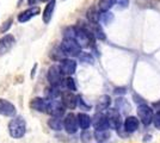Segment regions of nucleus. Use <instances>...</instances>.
<instances>
[{"mask_svg":"<svg viewBox=\"0 0 160 143\" xmlns=\"http://www.w3.org/2000/svg\"><path fill=\"white\" fill-rule=\"evenodd\" d=\"M8 132L12 138H22L27 132V123L23 117H14L8 123Z\"/></svg>","mask_w":160,"mask_h":143,"instance_id":"1","label":"nucleus"},{"mask_svg":"<svg viewBox=\"0 0 160 143\" xmlns=\"http://www.w3.org/2000/svg\"><path fill=\"white\" fill-rule=\"evenodd\" d=\"M74 41L80 45V48H88L93 44V35L90 32V30L84 26H74Z\"/></svg>","mask_w":160,"mask_h":143,"instance_id":"2","label":"nucleus"},{"mask_svg":"<svg viewBox=\"0 0 160 143\" xmlns=\"http://www.w3.org/2000/svg\"><path fill=\"white\" fill-rule=\"evenodd\" d=\"M61 50L62 53L66 56H79V54L81 53V48L80 45L74 41V40H69V38H65L62 43H61Z\"/></svg>","mask_w":160,"mask_h":143,"instance_id":"3","label":"nucleus"},{"mask_svg":"<svg viewBox=\"0 0 160 143\" xmlns=\"http://www.w3.org/2000/svg\"><path fill=\"white\" fill-rule=\"evenodd\" d=\"M48 100V105H47V112L46 113H49L50 116L53 117H61L63 113H65V106L61 102V100H58V99H47Z\"/></svg>","mask_w":160,"mask_h":143,"instance_id":"4","label":"nucleus"},{"mask_svg":"<svg viewBox=\"0 0 160 143\" xmlns=\"http://www.w3.org/2000/svg\"><path fill=\"white\" fill-rule=\"evenodd\" d=\"M47 78L50 86H53V87H60L62 85V81H63V78H62L59 66H52L48 70Z\"/></svg>","mask_w":160,"mask_h":143,"instance_id":"5","label":"nucleus"},{"mask_svg":"<svg viewBox=\"0 0 160 143\" xmlns=\"http://www.w3.org/2000/svg\"><path fill=\"white\" fill-rule=\"evenodd\" d=\"M138 116L143 125H149L153 121V110L149 106L142 104L138 107Z\"/></svg>","mask_w":160,"mask_h":143,"instance_id":"6","label":"nucleus"},{"mask_svg":"<svg viewBox=\"0 0 160 143\" xmlns=\"http://www.w3.org/2000/svg\"><path fill=\"white\" fill-rule=\"evenodd\" d=\"M61 102L63 104V106L66 109L74 110L78 105V97L74 94L73 92L67 91V92L61 93Z\"/></svg>","mask_w":160,"mask_h":143,"instance_id":"7","label":"nucleus"},{"mask_svg":"<svg viewBox=\"0 0 160 143\" xmlns=\"http://www.w3.org/2000/svg\"><path fill=\"white\" fill-rule=\"evenodd\" d=\"M59 68H60L62 75H72L77 70V62L71 59H63V60H61Z\"/></svg>","mask_w":160,"mask_h":143,"instance_id":"8","label":"nucleus"},{"mask_svg":"<svg viewBox=\"0 0 160 143\" xmlns=\"http://www.w3.org/2000/svg\"><path fill=\"white\" fill-rule=\"evenodd\" d=\"M63 128L68 134H75L78 131V121L74 113H68L63 121Z\"/></svg>","mask_w":160,"mask_h":143,"instance_id":"9","label":"nucleus"},{"mask_svg":"<svg viewBox=\"0 0 160 143\" xmlns=\"http://www.w3.org/2000/svg\"><path fill=\"white\" fill-rule=\"evenodd\" d=\"M41 8L38 6H32L28 8L25 11H23L22 13L18 14V21L19 23H27L30 19H32L33 17H36L37 14H40Z\"/></svg>","mask_w":160,"mask_h":143,"instance_id":"10","label":"nucleus"},{"mask_svg":"<svg viewBox=\"0 0 160 143\" xmlns=\"http://www.w3.org/2000/svg\"><path fill=\"white\" fill-rule=\"evenodd\" d=\"M14 37L12 35H5L2 38H0V55H5L10 51L14 45Z\"/></svg>","mask_w":160,"mask_h":143,"instance_id":"11","label":"nucleus"},{"mask_svg":"<svg viewBox=\"0 0 160 143\" xmlns=\"http://www.w3.org/2000/svg\"><path fill=\"white\" fill-rule=\"evenodd\" d=\"M0 115L5 117H13L16 115V107L12 102L6 99H0Z\"/></svg>","mask_w":160,"mask_h":143,"instance_id":"12","label":"nucleus"},{"mask_svg":"<svg viewBox=\"0 0 160 143\" xmlns=\"http://www.w3.org/2000/svg\"><path fill=\"white\" fill-rule=\"evenodd\" d=\"M109 121V125L111 128H115V129H120L121 126V115L118 113V111L115 109H110L108 111V115H105Z\"/></svg>","mask_w":160,"mask_h":143,"instance_id":"13","label":"nucleus"},{"mask_svg":"<svg viewBox=\"0 0 160 143\" xmlns=\"http://www.w3.org/2000/svg\"><path fill=\"white\" fill-rule=\"evenodd\" d=\"M93 126L96 130H108L110 128L109 125V121L105 115L103 113H97L93 118Z\"/></svg>","mask_w":160,"mask_h":143,"instance_id":"14","label":"nucleus"},{"mask_svg":"<svg viewBox=\"0 0 160 143\" xmlns=\"http://www.w3.org/2000/svg\"><path fill=\"white\" fill-rule=\"evenodd\" d=\"M47 105L48 100L43 98H33L30 102V107L38 112H47Z\"/></svg>","mask_w":160,"mask_h":143,"instance_id":"15","label":"nucleus"},{"mask_svg":"<svg viewBox=\"0 0 160 143\" xmlns=\"http://www.w3.org/2000/svg\"><path fill=\"white\" fill-rule=\"evenodd\" d=\"M124 129L127 132H134L139 129V119L136 117H127L124 121Z\"/></svg>","mask_w":160,"mask_h":143,"instance_id":"16","label":"nucleus"},{"mask_svg":"<svg viewBox=\"0 0 160 143\" xmlns=\"http://www.w3.org/2000/svg\"><path fill=\"white\" fill-rule=\"evenodd\" d=\"M77 121H78V126H80V129L82 130H87L92 124V118L86 113H79L77 116Z\"/></svg>","mask_w":160,"mask_h":143,"instance_id":"17","label":"nucleus"},{"mask_svg":"<svg viewBox=\"0 0 160 143\" xmlns=\"http://www.w3.org/2000/svg\"><path fill=\"white\" fill-rule=\"evenodd\" d=\"M55 0H50L49 2L47 4V6L44 8V11H43V21L48 24L49 21H52V17H53V12H54V8H55Z\"/></svg>","mask_w":160,"mask_h":143,"instance_id":"18","label":"nucleus"},{"mask_svg":"<svg viewBox=\"0 0 160 143\" xmlns=\"http://www.w3.org/2000/svg\"><path fill=\"white\" fill-rule=\"evenodd\" d=\"M90 32L93 35V37H96L99 41H104L105 40V34L103 31L102 26L99 25V23H94V24H90Z\"/></svg>","mask_w":160,"mask_h":143,"instance_id":"19","label":"nucleus"},{"mask_svg":"<svg viewBox=\"0 0 160 143\" xmlns=\"http://www.w3.org/2000/svg\"><path fill=\"white\" fill-rule=\"evenodd\" d=\"M110 104H111V99H110V97L109 95H102L99 98V100H98V104H97V110L98 111H104V110H108L109 109V106H110Z\"/></svg>","mask_w":160,"mask_h":143,"instance_id":"20","label":"nucleus"},{"mask_svg":"<svg viewBox=\"0 0 160 143\" xmlns=\"http://www.w3.org/2000/svg\"><path fill=\"white\" fill-rule=\"evenodd\" d=\"M48 125L50 126V129L55 130V131H60L63 126V123L60 119V117H53L48 121Z\"/></svg>","mask_w":160,"mask_h":143,"instance_id":"21","label":"nucleus"},{"mask_svg":"<svg viewBox=\"0 0 160 143\" xmlns=\"http://www.w3.org/2000/svg\"><path fill=\"white\" fill-rule=\"evenodd\" d=\"M115 5V0H99L98 8L100 12H107Z\"/></svg>","mask_w":160,"mask_h":143,"instance_id":"22","label":"nucleus"},{"mask_svg":"<svg viewBox=\"0 0 160 143\" xmlns=\"http://www.w3.org/2000/svg\"><path fill=\"white\" fill-rule=\"evenodd\" d=\"M98 19H99L103 24L109 25V24H111L113 21V14L111 13V12H109V11H107V12H100V13L98 14Z\"/></svg>","mask_w":160,"mask_h":143,"instance_id":"23","label":"nucleus"},{"mask_svg":"<svg viewBox=\"0 0 160 143\" xmlns=\"http://www.w3.org/2000/svg\"><path fill=\"white\" fill-rule=\"evenodd\" d=\"M94 137L98 142H104L110 137V132L108 130H96L94 131Z\"/></svg>","mask_w":160,"mask_h":143,"instance_id":"24","label":"nucleus"},{"mask_svg":"<svg viewBox=\"0 0 160 143\" xmlns=\"http://www.w3.org/2000/svg\"><path fill=\"white\" fill-rule=\"evenodd\" d=\"M98 12L94 7H91L88 11H87V19L90 21V24H94V23H98L99 19H98Z\"/></svg>","mask_w":160,"mask_h":143,"instance_id":"25","label":"nucleus"},{"mask_svg":"<svg viewBox=\"0 0 160 143\" xmlns=\"http://www.w3.org/2000/svg\"><path fill=\"white\" fill-rule=\"evenodd\" d=\"M47 97L48 99H58L59 97H61V91L60 87H50L49 89H47Z\"/></svg>","mask_w":160,"mask_h":143,"instance_id":"26","label":"nucleus"},{"mask_svg":"<svg viewBox=\"0 0 160 143\" xmlns=\"http://www.w3.org/2000/svg\"><path fill=\"white\" fill-rule=\"evenodd\" d=\"M63 86L66 87L68 91H71V92H74V91H77V86H75V81H74V79H72L71 76H67L66 79H63Z\"/></svg>","mask_w":160,"mask_h":143,"instance_id":"27","label":"nucleus"},{"mask_svg":"<svg viewBox=\"0 0 160 143\" xmlns=\"http://www.w3.org/2000/svg\"><path fill=\"white\" fill-rule=\"evenodd\" d=\"M78 57H79L80 61L85 62V63H91V64H93V62H94L93 56L90 54V53H80Z\"/></svg>","mask_w":160,"mask_h":143,"instance_id":"28","label":"nucleus"},{"mask_svg":"<svg viewBox=\"0 0 160 143\" xmlns=\"http://www.w3.org/2000/svg\"><path fill=\"white\" fill-rule=\"evenodd\" d=\"M12 18H8L7 21H5L4 23H2V25H1V27H0V32L1 34H5V32H7L8 30H10V27L12 26Z\"/></svg>","mask_w":160,"mask_h":143,"instance_id":"29","label":"nucleus"},{"mask_svg":"<svg viewBox=\"0 0 160 143\" xmlns=\"http://www.w3.org/2000/svg\"><path fill=\"white\" fill-rule=\"evenodd\" d=\"M153 124L157 129H160V112H157V115H153Z\"/></svg>","mask_w":160,"mask_h":143,"instance_id":"30","label":"nucleus"},{"mask_svg":"<svg viewBox=\"0 0 160 143\" xmlns=\"http://www.w3.org/2000/svg\"><path fill=\"white\" fill-rule=\"evenodd\" d=\"M115 4H117L121 8H126V7H128L129 0H115Z\"/></svg>","mask_w":160,"mask_h":143,"instance_id":"31","label":"nucleus"},{"mask_svg":"<svg viewBox=\"0 0 160 143\" xmlns=\"http://www.w3.org/2000/svg\"><path fill=\"white\" fill-rule=\"evenodd\" d=\"M78 104H79V106H81V109H84V110H90V109H91V106H90V105H86V104H85V102L81 99V97H78Z\"/></svg>","mask_w":160,"mask_h":143,"instance_id":"32","label":"nucleus"},{"mask_svg":"<svg viewBox=\"0 0 160 143\" xmlns=\"http://www.w3.org/2000/svg\"><path fill=\"white\" fill-rule=\"evenodd\" d=\"M81 137H82V141H84V142H87L88 140H91V134H90L88 131H86V130H85V132L81 135Z\"/></svg>","mask_w":160,"mask_h":143,"instance_id":"33","label":"nucleus"},{"mask_svg":"<svg viewBox=\"0 0 160 143\" xmlns=\"http://www.w3.org/2000/svg\"><path fill=\"white\" fill-rule=\"evenodd\" d=\"M153 109L157 110V112H160V100H158L157 102H153Z\"/></svg>","mask_w":160,"mask_h":143,"instance_id":"34","label":"nucleus"},{"mask_svg":"<svg viewBox=\"0 0 160 143\" xmlns=\"http://www.w3.org/2000/svg\"><path fill=\"white\" fill-rule=\"evenodd\" d=\"M40 1H42V0H28V4H29V5H36V4L40 2Z\"/></svg>","mask_w":160,"mask_h":143,"instance_id":"35","label":"nucleus"},{"mask_svg":"<svg viewBox=\"0 0 160 143\" xmlns=\"http://www.w3.org/2000/svg\"><path fill=\"white\" fill-rule=\"evenodd\" d=\"M124 89H126V88H116L115 93H117V94H118V93H122V94H124V93H126V91H124Z\"/></svg>","mask_w":160,"mask_h":143,"instance_id":"36","label":"nucleus"},{"mask_svg":"<svg viewBox=\"0 0 160 143\" xmlns=\"http://www.w3.org/2000/svg\"><path fill=\"white\" fill-rule=\"evenodd\" d=\"M22 2H23V0H18V6H19Z\"/></svg>","mask_w":160,"mask_h":143,"instance_id":"37","label":"nucleus"},{"mask_svg":"<svg viewBox=\"0 0 160 143\" xmlns=\"http://www.w3.org/2000/svg\"><path fill=\"white\" fill-rule=\"evenodd\" d=\"M42 1H48V0H42Z\"/></svg>","mask_w":160,"mask_h":143,"instance_id":"38","label":"nucleus"}]
</instances>
